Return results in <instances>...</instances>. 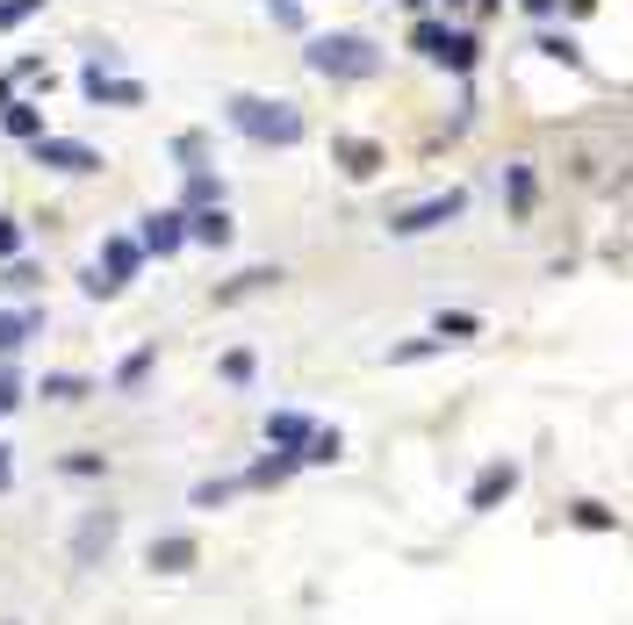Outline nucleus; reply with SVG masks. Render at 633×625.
Returning a JSON list of instances; mask_svg holds the SVG:
<instances>
[{
  "instance_id": "412c9836",
  "label": "nucleus",
  "mask_w": 633,
  "mask_h": 625,
  "mask_svg": "<svg viewBox=\"0 0 633 625\" xmlns=\"http://www.w3.org/2000/svg\"><path fill=\"white\" fill-rule=\"evenodd\" d=\"M469 331H482V316H469V310H446L440 324H432V339H440V345H454V339H469Z\"/></svg>"
},
{
  "instance_id": "f704fd0d",
  "label": "nucleus",
  "mask_w": 633,
  "mask_h": 625,
  "mask_svg": "<svg viewBox=\"0 0 633 625\" xmlns=\"http://www.w3.org/2000/svg\"><path fill=\"white\" fill-rule=\"evenodd\" d=\"M519 8H525V14H554V8H562V0H519Z\"/></svg>"
},
{
  "instance_id": "7ed1b4c3",
  "label": "nucleus",
  "mask_w": 633,
  "mask_h": 625,
  "mask_svg": "<svg viewBox=\"0 0 633 625\" xmlns=\"http://www.w3.org/2000/svg\"><path fill=\"white\" fill-rule=\"evenodd\" d=\"M411 51H418V58H432V65H446V72H475L482 43H475V29H446V22H411Z\"/></svg>"
},
{
  "instance_id": "dca6fc26",
  "label": "nucleus",
  "mask_w": 633,
  "mask_h": 625,
  "mask_svg": "<svg viewBox=\"0 0 633 625\" xmlns=\"http://www.w3.org/2000/svg\"><path fill=\"white\" fill-rule=\"evenodd\" d=\"M339 453H345V438L331 432V424H316V432H310V446H303V467H331Z\"/></svg>"
},
{
  "instance_id": "2eb2a0df",
  "label": "nucleus",
  "mask_w": 633,
  "mask_h": 625,
  "mask_svg": "<svg viewBox=\"0 0 633 625\" xmlns=\"http://www.w3.org/2000/svg\"><path fill=\"white\" fill-rule=\"evenodd\" d=\"M504 202L511 216H533V165H504Z\"/></svg>"
},
{
  "instance_id": "7c9ffc66",
  "label": "nucleus",
  "mask_w": 633,
  "mask_h": 625,
  "mask_svg": "<svg viewBox=\"0 0 633 625\" xmlns=\"http://www.w3.org/2000/svg\"><path fill=\"white\" fill-rule=\"evenodd\" d=\"M267 14H274L281 29H303V8H295V0H267Z\"/></svg>"
},
{
  "instance_id": "393cba45",
  "label": "nucleus",
  "mask_w": 633,
  "mask_h": 625,
  "mask_svg": "<svg viewBox=\"0 0 633 625\" xmlns=\"http://www.w3.org/2000/svg\"><path fill=\"white\" fill-rule=\"evenodd\" d=\"M109 540H115V517H109V511H101V517H94V525H87V532H80V554H87V561H94V546H109Z\"/></svg>"
},
{
  "instance_id": "ddd939ff",
  "label": "nucleus",
  "mask_w": 633,
  "mask_h": 625,
  "mask_svg": "<svg viewBox=\"0 0 633 625\" xmlns=\"http://www.w3.org/2000/svg\"><path fill=\"white\" fill-rule=\"evenodd\" d=\"M310 432H316V424L303 417V410H274V417H267V438H274L281 453H303V446H310Z\"/></svg>"
},
{
  "instance_id": "c9c22d12",
  "label": "nucleus",
  "mask_w": 633,
  "mask_h": 625,
  "mask_svg": "<svg viewBox=\"0 0 633 625\" xmlns=\"http://www.w3.org/2000/svg\"><path fill=\"white\" fill-rule=\"evenodd\" d=\"M8 403H14V389H8V381H0V410H8Z\"/></svg>"
},
{
  "instance_id": "b1692460",
  "label": "nucleus",
  "mask_w": 633,
  "mask_h": 625,
  "mask_svg": "<svg viewBox=\"0 0 633 625\" xmlns=\"http://www.w3.org/2000/svg\"><path fill=\"white\" fill-rule=\"evenodd\" d=\"M8 130L14 137H43V115L29 109V101H8Z\"/></svg>"
},
{
  "instance_id": "f257e3e1",
  "label": "nucleus",
  "mask_w": 633,
  "mask_h": 625,
  "mask_svg": "<svg viewBox=\"0 0 633 625\" xmlns=\"http://www.w3.org/2000/svg\"><path fill=\"white\" fill-rule=\"evenodd\" d=\"M223 115H231V130L238 137H252V144H303V109H295V101H267V94H231L223 101Z\"/></svg>"
},
{
  "instance_id": "39448f33",
  "label": "nucleus",
  "mask_w": 633,
  "mask_h": 625,
  "mask_svg": "<svg viewBox=\"0 0 633 625\" xmlns=\"http://www.w3.org/2000/svg\"><path fill=\"white\" fill-rule=\"evenodd\" d=\"M511 490H519V461H490V467L469 482V511H496Z\"/></svg>"
},
{
  "instance_id": "72a5a7b5",
  "label": "nucleus",
  "mask_w": 633,
  "mask_h": 625,
  "mask_svg": "<svg viewBox=\"0 0 633 625\" xmlns=\"http://www.w3.org/2000/svg\"><path fill=\"white\" fill-rule=\"evenodd\" d=\"M14 245H22V231H14V223H0V259H8Z\"/></svg>"
},
{
  "instance_id": "4c0bfd02",
  "label": "nucleus",
  "mask_w": 633,
  "mask_h": 625,
  "mask_svg": "<svg viewBox=\"0 0 633 625\" xmlns=\"http://www.w3.org/2000/svg\"><path fill=\"white\" fill-rule=\"evenodd\" d=\"M446 8H461V0H446Z\"/></svg>"
},
{
  "instance_id": "9b49d317",
  "label": "nucleus",
  "mask_w": 633,
  "mask_h": 625,
  "mask_svg": "<svg viewBox=\"0 0 633 625\" xmlns=\"http://www.w3.org/2000/svg\"><path fill=\"white\" fill-rule=\"evenodd\" d=\"M295 467H303V453H267V461H252L238 482H245V490H281V482H289Z\"/></svg>"
},
{
  "instance_id": "f3484780",
  "label": "nucleus",
  "mask_w": 633,
  "mask_h": 625,
  "mask_svg": "<svg viewBox=\"0 0 633 625\" xmlns=\"http://www.w3.org/2000/svg\"><path fill=\"white\" fill-rule=\"evenodd\" d=\"M138 259H144V245H130V238H109V266H101V273H109V281L123 288L130 273H138Z\"/></svg>"
},
{
  "instance_id": "5701e85b",
  "label": "nucleus",
  "mask_w": 633,
  "mask_h": 625,
  "mask_svg": "<svg viewBox=\"0 0 633 625\" xmlns=\"http://www.w3.org/2000/svg\"><path fill=\"white\" fill-rule=\"evenodd\" d=\"M245 482H194V511H217V503H231Z\"/></svg>"
},
{
  "instance_id": "423d86ee",
  "label": "nucleus",
  "mask_w": 633,
  "mask_h": 625,
  "mask_svg": "<svg viewBox=\"0 0 633 625\" xmlns=\"http://www.w3.org/2000/svg\"><path fill=\"white\" fill-rule=\"evenodd\" d=\"M331 159H339L353 180H374V173L389 165V151L374 144V137H331Z\"/></svg>"
},
{
  "instance_id": "c85d7f7f",
  "label": "nucleus",
  "mask_w": 633,
  "mask_h": 625,
  "mask_svg": "<svg viewBox=\"0 0 633 625\" xmlns=\"http://www.w3.org/2000/svg\"><path fill=\"white\" fill-rule=\"evenodd\" d=\"M37 331V316H0V345H22Z\"/></svg>"
},
{
  "instance_id": "cd10ccee",
  "label": "nucleus",
  "mask_w": 633,
  "mask_h": 625,
  "mask_svg": "<svg viewBox=\"0 0 633 625\" xmlns=\"http://www.w3.org/2000/svg\"><path fill=\"white\" fill-rule=\"evenodd\" d=\"M144 367H152V345H144V353H130L123 367H115V381H123V389H138V381H144Z\"/></svg>"
},
{
  "instance_id": "f8f14e48",
  "label": "nucleus",
  "mask_w": 633,
  "mask_h": 625,
  "mask_svg": "<svg viewBox=\"0 0 633 625\" xmlns=\"http://www.w3.org/2000/svg\"><path fill=\"white\" fill-rule=\"evenodd\" d=\"M231 238H238V223L231 216H223V209H194V216H188V245H231Z\"/></svg>"
},
{
  "instance_id": "a211bd4d",
  "label": "nucleus",
  "mask_w": 633,
  "mask_h": 625,
  "mask_svg": "<svg viewBox=\"0 0 633 625\" xmlns=\"http://www.w3.org/2000/svg\"><path fill=\"white\" fill-rule=\"evenodd\" d=\"M540 58H554V65L583 72V51H576V37H569V29H547V37H540Z\"/></svg>"
},
{
  "instance_id": "4468645a",
  "label": "nucleus",
  "mask_w": 633,
  "mask_h": 625,
  "mask_svg": "<svg viewBox=\"0 0 633 625\" xmlns=\"http://www.w3.org/2000/svg\"><path fill=\"white\" fill-rule=\"evenodd\" d=\"M274 281H281V266H245L238 281L217 288V302H245V295H260V288H274Z\"/></svg>"
},
{
  "instance_id": "20e7f679",
  "label": "nucleus",
  "mask_w": 633,
  "mask_h": 625,
  "mask_svg": "<svg viewBox=\"0 0 633 625\" xmlns=\"http://www.w3.org/2000/svg\"><path fill=\"white\" fill-rule=\"evenodd\" d=\"M454 216H469V194H461V188L425 194V202H411L403 216H389V238H425V231H446Z\"/></svg>"
},
{
  "instance_id": "1a4fd4ad",
  "label": "nucleus",
  "mask_w": 633,
  "mask_h": 625,
  "mask_svg": "<svg viewBox=\"0 0 633 625\" xmlns=\"http://www.w3.org/2000/svg\"><path fill=\"white\" fill-rule=\"evenodd\" d=\"M180 245H188V209H159V216H144V252L173 259Z\"/></svg>"
},
{
  "instance_id": "c756f323",
  "label": "nucleus",
  "mask_w": 633,
  "mask_h": 625,
  "mask_svg": "<svg viewBox=\"0 0 633 625\" xmlns=\"http://www.w3.org/2000/svg\"><path fill=\"white\" fill-rule=\"evenodd\" d=\"M173 151H180V159H188V173H202V151H209V144H202V130H188V137H180Z\"/></svg>"
},
{
  "instance_id": "aec40b11",
  "label": "nucleus",
  "mask_w": 633,
  "mask_h": 625,
  "mask_svg": "<svg viewBox=\"0 0 633 625\" xmlns=\"http://www.w3.org/2000/svg\"><path fill=\"white\" fill-rule=\"evenodd\" d=\"M569 525H576V532H620V517H612L605 503H576V511H569Z\"/></svg>"
},
{
  "instance_id": "4be33fe9",
  "label": "nucleus",
  "mask_w": 633,
  "mask_h": 625,
  "mask_svg": "<svg viewBox=\"0 0 633 625\" xmlns=\"http://www.w3.org/2000/svg\"><path fill=\"white\" fill-rule=\"evenodd\" d=\"M432 353H440V339H403V345H389V367H411V360H432Z\"/></svg>"
},
{
  "instance_id": "6e6552de",
  "label": "nucleus",
  "mask_w": 633,
  "mask_h": 625,
  "mask_svg": "<svg viewBox=\"0 0 633 625\" xmlns=\"http://www.w3.org/2000/svg\"><path fill=\"white\" fill-rule=\"evenodd\" d=\"M37 159L58 165V173H94L101 151H94V144H72V137H37Z\"/></svg>"
},
{
  "instance_id": "a878e982",
  "label": "nucleus",
  "mask_w": 633,
  "mask_h": 625,
  "mask_svg": "<svg viewBox=\"0 0 633 625\" xmlns=\"http://www.w3.org/2000/svg\"><path fill=\"white\" fill-rule=\"evenodd\" d=\"M43 395H58V403H80L87 381H80V374H51V381H43Z\"/></svg>"
},
{
  "instance_id": "0eeeda50",
  "label": "nucleus",
  "mask_w": 633,
  "mask_h": 625,
  "mask_svg": "<svg viewBox=\"0 0 633 625\" xmlns=\"http://www.w3.org/2000/svg\"><path fill=\"white\" fill-rule=\"evenodd\" d=\"M144 561H152L159 575H188L194 561H202V540H194V532H165V540H152V554H144Z\"/></svg>"
},
{
  "instance_id": "473e14b6",
  "label": "nucleus",
  "mask_w": 633,
  "mask_h": 625,
  "mask_svg": "<svg viewBox=\"0 0 633 625\" xmlns=\"http://www.w3.org/2000/svg\"><path fill=\"white\" fill-rule=\"evenodd\" d=\"M29 8H37V0H8V8H0V22H22Z\"/></svg>"
},
{
  "instance_id": "2f4dec72",
  "label": "nucleus",
  "mask_w": 633,
  "mask_h": 625,
  "mask_svg": "<svg viewBox=\"0 0 633 625\" xmlns=\"http://www.w3.org/2000/svg\"><path fill=\"white\" fill-rule=\"evenodd\" d=\"M80 288H87V295H101V302H109V295H123V288H115V281H109V273H101V266H94V273H87V281H80Z\"/></svg>"
},
{
  "instance_id": "6ab92c4d",
  "label": "nucleus",
  "mask_w": 633,
  "mask_h": 625,
  "mask_svg": "<svg viewBox=\"0 0 633 625\" xmlns=\"http://www.w3.org/2000/svg\"><path fill=\"white\" fill-rule=\"evenodd\" d=\"M188 209H223V180L217 173H188Z\"/></svg>"
},
{
  "instance_id": "e433bc0d",
  "label": "nucleus",
  "mask_w": 633,
  "mask_h": 625,
  "mask_svg": "<svg viewBox=\"0 0 633 625\" xmlns=\"http://www.w3.org/2000/svg\"><path fill=\"white\" fill-rule=\"evenodd\" d=\"M403 8H425V0H403Z\"/></svg>"
},
{
  "instance_id": "bb28decb",
  "label": "nucleus",
  "mask_w": 633,
  "mask_h": 625,
  "mask_svg": "<svg viewBox=\"0 0 633 625\" xmlns=\"http://www.w3.org/2000/svg\"><path fill=\"white\" fill-rule=\"evenodd\" d=\"M223 381H231V389H245V381H252V353H245V345L223 353Z\"/></svg>"
},
{
  "instance_id": "f03ea898",
  "label": "nucleus",
  "mask_w": 633,
  "mask_h": 625,
  "mask_svg": "<svg viewBox=\"0 0 633 625\" xmlns=\"http://www.w3.org/2000/svg\"><path fill=\"white\" fill-rule=\"evenodd\" d=\"M303 65L316 80H374V72H382V51H374L368 37H353V29H324V37H310Z\"/></svg>"
},
{
  "instance_id": "9d476101",
  "label": "nucleus",
  "mask_w": 633,
  "mask_h": 625,
  "mask_svg": "<svg viewBox=\"0 0 633 625\" xmlns=\"http://www.w3.org/2000/svg\"><path fill=\"white\" fill-rule=\"evenodd\" d=\"M80 87H87L94 101H115V109H144V87H138V80H109L101 65H87V72H80Z\"/></svg>"
}]
</instances>
